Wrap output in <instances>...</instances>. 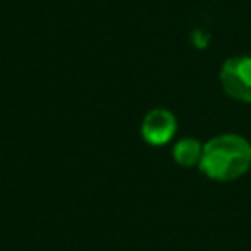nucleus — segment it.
I'll use <instances>...</instances> for the list:
<instances>
[{"label": "nucleus", "mask_w": 251, "mask_h": 251, "mask_svg": "<svg viewBox=\"0 0 251 251\" xmlns=\"http://www.w3.org/2000/svg\"><path fill=\"white\" fill-rule=\"evenodd\" d=\"M251 167V143L237 133H222L202 147L198 169L212 180H235Z\"/></svg>", "instance_id": "1"}, {"label": "nucleus", "mask_w": 251, "mask_h": 251, "mask_svg": "<svg viewBox=\"0 0 251 251\" xmlns=\"http://www.w3.org/2000/svg\"><path fill=\"white\" fill-rule=\"evenodd\" d=\"M224 92L239 102H251V57L239 55L224 61L220 69Z\"/></svg>", "instance_id": "2"}, {"label": "nucleus", "mask_w": 251, "mask_h": 251, "mask_svg": "<svg viewBox=\"0 0 251 251\" xmlns=\"http://www.w3.org/2000/svg\"><path fill=\"white\" fill-rule=\"evenodd\" d=\"M176 133V118L167 108H155L141 122V137L149 145H167Z\"/></svg>", "instance_id": "3"}, {"label": "nucleus", "mask_w": 251, "mask_h": 251, "mask_svg": "<svg viewBox=\"0 0 251 251\" xmlns=\"http://www.w3.org/2000/svg\"><path fill=\"white\" fill-rule=\"evenodd\" d=\"M202 143L194 137H182L173 145V159L180 167H194L200 165L202 159Z\"/></svg>", "instance_id": "4"}]
</instances>
